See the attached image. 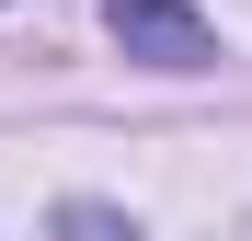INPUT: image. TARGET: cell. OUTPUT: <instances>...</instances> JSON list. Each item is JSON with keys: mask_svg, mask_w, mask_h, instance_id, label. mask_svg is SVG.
<instances>
[{"mask_svg": "<svg viewBox=\"0 0 252 241\" xmlns=\"http://www.w3.org/2000/svg\"><path fill=\"white\" fill-rule=\"evenodd\" d=\"M58 241H138V230H126L115 207H92V195H80V207H58Z\"/></svg>", "mask_w": 252, "mask_h": 241, "instance_id": "7a4b0ae2", "label": "cell"}, {"mask_svg": "<svg viewBox=\"0 0 252 241\" xmlns=\"http://www.w3.org/2000/svg\"><path fill=\"white\" fill-rule=\"evenodd\" d=\"M103 34L126 58H149V69H206L218 58V34H206L195 0H103Z\"/></svg>", "mask_w": 252, "mask_h": 241, "instance_id": "6da1fadb", "label": "cell"}]
</instances>
